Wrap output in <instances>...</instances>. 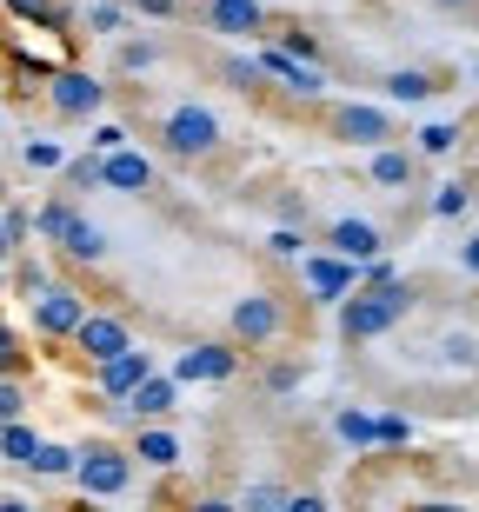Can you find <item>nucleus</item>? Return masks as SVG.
I'll use <instances>...</instances> for the list:
<instances>
[{"mask_svg": "<svg viewBox=\"0 0 479 512\" xmlns=\"http://www.w3.org/2000/svg\"><path fill=\"white\" fill-rule=\"evenodd\" d=\"M413 167H420V160H413L406 147H373L366 180H373V187H406V180H413Z\"/></svg>", "mask_w": 479, "mask_h": 512, "instance_id": "nucleus-18", "label": "nucleus"}, {"mask_svg": "<svg viewBox=\"0 0 479 512\" xmlns=\"http://www.w3.org/2000/svg\"><path fill=\"white\" fill-rule=\"evenodd\" d=\"M74 200H67V193H54V200H47V207L34 213V233H47V240H60V233H67V220H74Z\"/></svg>", "mask_w": 479, "mask_h": 512, "instance_id": "nucleus-24", "label": "nucleus"}, {"mask_svg": "<svg viewBox=\"0 0 479 512\" xmlns=\"http://www.w3.org/2000/svg\"><path fill=\"white\" fill-rule=\"evenodd\" d=\"M300 280H307L313 300H346V293L366 280V266L346 260V253H340V260H326V253H300Z\"/></svg>", "mask_w": 479, "mask_h": 512, "instance_id": "nucleus-9", "label": "nucleus"}, {"mask_svg": "<svg viewBox=\"0 0 479 512\" xmlns=\"http://www.w3.org/2000/svg\"><path fill=\"white\" fill-rule=\"evenodd\" d=\"M247 506H287V493H280V486H253Z\"/></svg>", "mask_w": 479, "mask_h": 512, "instance_id": "nucleus-42", "label": "nucleus"}, {"mask_svg": "<svg viewBox=\"0 0 479 512\" xmlns=\"http://www.w3.org/2000/svg\"><path fill=\"white\" fill-rule=\"evenodd\" d=\"M220 140H227V133H220V120L207 114V107H173L167 120H160V147L173 153V160H213V153H220Z\"/></svg>", "mask_w": 479, "mask_h": 512, "instance_id": "nucleus-4", "label": "nucleus"}, {"mask_svg": "<svg viewBox=\"0 0 479 512\" xmlns=\"http://www.w3.org/2000/svg\"><path fill=\"white\" fill-rule=\"evenodd\" d=\"M134 14H147V20H180L187 7H180V0H134Z\"/></svg>", "mask_w": 479, "mask_h": 512, "instance_id": "nucleus-38", "label": "nucleus"}, {"mask_svg": "<svg viewBox=\"0 0 479 512\" xmlns=\"http://www.w3.org/2000/svg\"><path fill=\"white\" fill-rule=\"evenodd\" d=\"M74 346L87 353V360H114V353H127L134 346V333H127V320L120 313H87L74 333Z\"/></svg>", "mask_w": 479, "mask_h": 512, "instance_id": "nucleus-13", "label": "nucleus"}, {"mask_svg": "<svg viewBox=\"0 0 479 512\" xmlns=\"http://www.w3.org/2000/svg\"><path fill=\"white\" fill-rule=\"evenodd\" d=\"M80 493H94V499H120L127 486H134V453H120V446H107V439H94V446H80Z\"/></svg>", "mask_w": 479, "mask_h": 512, "instance_id": "nucleus-6", "label": "nucleus"}, {"mask_svg": "<svg viewBox=\"0 0 479 512\" xmlns=\"http://www.w3.org/2000/svg\"><path fill=\"white\" fill-rule=\"evenodd\" d=\"M74 466H80V453H74V446H40L27 473H40V479H60V473H74Z\"/></svg>", "mask_w": 479, "mask_h": 512, "instance_id": "nucleus-25", "label": "nucleus"}, {"mask_svg": "<svg viewBox=\"0 0 479 512\" xmlns=\"http://www.w3.org/2000/svg\"><path fill=\"white\" fill-rule=\"evenodd\" d=\"M406 439H413V426L400 413H380V446H406Z\"/></svg>", "mask_w": 479, "mask_h": 512, "instance_id": "nucleus-37", "label": "nucleus"}, {"mask_svg": "<svg viewBox=\"0 0 479 512\" xmlns=\"http://www.w3.org/2000/svg\"><path fill=\"white\" fill-rule=\"evenodd\" d=\"M227 333H233V346H247V353L273 346L280 333H287V300H280V293H267V286L240 293V300H233V313H227Z\"/></svg>", "mask_w": 479, "mask_h": 512, "instance_id": "nucleus-2", "label": "nucleus"}, {"mask_svg": "<svg viewBox=\"0 0 479 512\" xmlns=\"http://www.w3.org/2000/svg\"><path fill=\"white\" fill-rule=\"evenodd\" d=\"M40 100H47V114H54V120L80 127V120H94L100 107H107V87H100V80L87 74V67H60V74H47Z\"/></svg>", "mask_w": 479, "mask_h": 512, "instance_id": "nucleus-3", "label": "nucleus"}, {"mask_svg": "<svg viewBox=\"0 0 479 512\" xmlns=\"http://www.w3.org/2000/svg\"><path fill=\"white\" fill-rule=\"evenodd\" d=\"M460 266H466V273H479V240H466V253H460Z\"/></svg>", "mask_w": 479, "mask_h": 512, "instance_id": "nucleus-43", "label": "nucleus"}, {"mask_svg": "<svg viewBox=\"0 0 479 512\" xmlns=\"http://www.w3.org/2000/svg\"><path fill=\"white\" fill-rule=\"evenodd\" d=\"M67 193H80V187H100V160H67Z\"/></svg>", "mask_w": 479, "mask_h": 512, "instance_id": "nucleus-33", "label": "nucleus"}, {"mask_svg": "<svg viewBox=\"0 0 479 512\" xmlns=\"http://www.w3.org/2000/svg\"><path fill=\"white\" fill-rule=\"evenodd\" d=\"M127 7H134V0H127Z\"/></svg>", "mask_w": 479, "mask_h": 512, "instance_id": "nucleus-47", "label": "nucleus"}, {"mask_svg": "<svg viewBox=\"0 0 479 512\" xmlns=\"http://www.w3.org/2000/svg\"><path fill=\"white\" fill-rule=\"evenodd\" d=\"M260 67H267L280 87H293L300 100H320L326 94V74H320V60H300V54H287L280 40H260Z\"/></svg>", "mask_w": 479, "mask_h": 512, "instance_id": "nucleus-10", "label": "nucleus"}, {"mask_svg": "<svg viewBox=\"0 0 479 512\" xmlns=\"http://www.w3.org/2000/svg\"><path fill=\"white\" fill-rule=\"evenodd\" d=\"M260 386H267V393H293V386H300V366H293V360H273L267 373H260Z\"/></svg>", "mask_w": 479, "mask_h": 512, "instance_id": "nucleus-32", "label": "nucleus"}, {"mask_svg": "<svg viewBox=\"0 0 479 512\" xmlns=\"http://www.w3.org/2000/svg\"><path fill=\"white\" fill-rule=\"evenodd\" d=\"M453 140H460V127H426L420 133V153H453Z\"/></svg>", "mask_w": 479, "mask_h": 512, "instance_id": "nucleus-36", "label": "nucleus"}, {"mask_svg": "<svg viewBox=\"0 0 479 512\" xmlns=\"http://www.w3.org/2000/svg\"><path fill=\"white\" fill-rule=\"evenodd\" d=\"M173 393H180L173 373H147V380L134 386V399H127V413H134V419H167L173 413Z\"/></svg>", "mask_w": 479, "mask_h": 512, "instance_id": "nucleus-17", "label": "nucleus"}, {"mask_svg": "<svg viewBox=\"0 0 479 512\" xmlns=\"http://www.w3.org/2000/svg\"><path fill=\"white\" fill-rule=\"evenodd\" d=\"M433 213H440V220H453V213H466V187H440V200H433Z\"/></svg>", "mask_w": 479, "mask_h": 512, "instance_id": "nucleus-39", "label": "nucleus"}, {"mask_svg": "<svg viewBox=\"0 0 479 512\" xmlns=\"http://www.w3.org/2000/svg\"><path fill=\"white\" fill-rule=\"evenodd\" d=\"M7 280H14V273H7V253H0V293H7Z\"/></svg>", "mask_w": 479, "mask_h": 512, "instance_id": "nucleus-45", "label": "nucleus"}, {"mask_svg": "<svg viewBox=\"0 0 479 512\" xmlns=\"http://www.w3.org/2000/svg\"><path fill=\"white\" fill-rule=\"evenodd\" d=\"M433 7H446V14H460V7H479V0H433Z\"/></svg>", "mask_w": 479, "mask_h": 512, "instance_id": "nucleus-44", "label": "nucleus"}, {"mask_svg": "<svg viewBox=\"0 0 479 512\" xmlns=\"http://www.w3.org/2000/svg\"><path fill=\"white\" fill-rule=\"evenodd\" d=\"M40 446H47V439H40L34 426H20V419H7V426H0V453L14 459V466H34Z\"/></svg>", "mask_w": 479, "mask_h": 512, "instance_id": "nucleus-21", "label": "nucleus"}, {"mask_svg": "<svg viewBox=\"0 0 479 512\" xmlns=\"http://www.w3.org/2000/svg\"><path fill=\"white\" fill-rule=\"evenodd\" d=\"M0 7H7L14 20H40V27H54V20H60L54 0H0Z\"/></svg>", "mask_w": 479, "mask_h": 512, "instance_id": "nucleus-27", "label": "nucleus"}, {"mask_svg": "<svg viewBox=\"0 0 479 512\" xmlns=\"http://www.w3.org/2000/svg\"><path fill=\"white\" fill-rule=\"evenodd\" d=\"M267 40H280L287 54H300V60H320V40L307 34V27H280V34H267Z\"/></svg>", "mask_w": 479, "mask_h": 512, "instance_id": "nucleus-29", "label": "nucleus"}, {"mask_svg": "<svg viewBox=\"0 0 479 512\" xmlns=\"http://www.w3.org/2000/svg\"><path fill=\"white\" fill-rule=\"evenodd\" d=\"M300 247H307V233H293V227H280L267 240V253H280V260H300Z\"/></svg>", "mask_w": 479, "mask_h": 512, "instance_id": "nucleus-35", "label": "nucleus"}, {"mask_svg": "<svg viewBox=\"0 0 479 512\" xmlns=\"http://www.w3.org/2000/svg\"><path fill=\"white\" fill-rule=\"evenodd\" d=\"M380 87L393 100H433V94H440V74H426V67H393Z\"/></svg>", "mask_w": 479, "mask_h": 512, "instance_id": "nucleus-20", "label": "nucleus"}, {"mask_svg": "<svg viewBox=\"0 0 479 512\" xmlns=\"http://www.w3.org/2000/svg\"><path fill=\"white\" fill-rule=\"evenodd\" d=\"M326 133L340 140V147H393L400 140V127H393V114L386 107H366V100H346V107H326Z\"/></svg>", "mask_w": 479, "mask_h": 512, "instance_id": "nucleus-5", "label": "nucleus"}, {"mask_svg": "<svg viewBox=\"0 0 479 512\" xmlns=\"http://www.w3.org/2000/svg\"><path fill=\"white\" fill-rule=\"evenodd\" d=\"M20 413H27V386H20V373H0V426Z\"/></svg>", "mask_w": 479, "mask_h": 512, "instance_id": "nucleus-26", "label": "nucleus"}, {"mask_svg": "<svg viewBox=\"0 0 479 512\" xmlns=\"http://www.w3.org/2000/svg\"><path fill=\"white\" fill-rule=\"evenodd\" d=\"M220 80H227V87H233V94H260V87H267V67H260V60H240V54H233V60H220Z\"/></svg>", "mask_w": 479, "mask_h": 512, "instance_id": "nucleus-22", "label": "nucleus"}, {"mask_svg": "<svg viewBox=\"0 0 479 512\" xmlns=\"http://www.w3.org/2000/svg\"><path fill=\"white\" fill-rule=\"evenodd\" d=\"M94 147H100V153H114V147H127V127H94Z\"/></svg>", "mask_w": 479, "mask_h": 512, "instance_id": "nucleus-41", "label": "nucleus"}, {"mask_svg": "<svg viewBox=\"0 0 479 512\" xmlns=\"http://www.w3.org/2000/svg\"><path fill=\"white\" fill-rule=\"evenodd\" d=\"M333 433H340L346 446H380V419H373V413H360V406H346V413L333 419Z\"/></svg>", "mask_w": 479, "mask_h": 512, "instance_id": "nucleus-23", "label": "nucleus"}, {"mask_svg": "<svg viewBox=\"0 0 479 512\" xmlns=\"http://www.w3.org/2000/svg\"><path fill=\"white\" fill-rule=\"evenodd\" d=\"M134 459H140V466H154V473H167V466H180V439H173L167 426H147V433L134 439Z\"/></svg>", "mask_w": 479, "mask_h": 512, "instance_id": "nucleus-19", "label": "nucleus"}, {"mask_svg": "<svg viewBox=\"0 0 479 512\" xmlns=\"http://www.w3.org/2000/svg\"><path fill=\"white\" fill-rule=\"evenodd\" d=\"M154 60H160V47H154V40H140V47L127 40V47H120V74H147Z\"/></svg>", "mask_w": 479, "mask_h": 512, "instance_id": "nucleus-30", "label": "nucleus"}, {"mask_svg": "<svg viewBox=\"0 0 479 512\" xmlns=\"http://www.w3.org/2000/svg\"><path fill=\"white\" fill-rule=\"evenodd\" d=\"M54 247L67 253L74 266H100V260H107V233H100L94 220H87V213H74V220H67V233H60Z\"/></svg>", "mask_w": 479, "mask_h": 512, "instance_id": "nucleus-16", "label": "nucleus"}, {"mask_svg": "<svg viewBox=\"0 0 479 512\" xmlns=\"http://www.w3.org/2000/svg\"><path fill=\"white\" fill-rule=\"evenodd\" d=\"M233 366H240V353H233L227 340H207V346H187L180 360H173V380L180 386H193V380H233Z\"/></svg>", "mask_w": 479, "mask_h": 512, "instance_id": "nucleus-12", "label": "nucleus"}, {"mask_svg": "<svg viewBox=\"0 0 479 512\" xmlns=\"http://www.w3.org/2000/svg\"><path fill=\"white\" fill-rule=\"evenodd\" d=\"M120 20H127V0H100V7H87V27H94V34H120Z\"/></svg>", "mask_w": 479, "mask_h": 512, "instance_id": "nucleus-28", "label": "nucleus"}, {"mask_svg": "<svg viewBox=\"0 0 479 512\" xmlns=\"http://www.w3.org/2000/svg\"><path fill=\"white\" fill-rule=\"evenodd\" d=\"M200 27L207 34H233V40H267V7L260 0H200Z\"/></svg>", "mask_w": 479, "mask_h": 512, "instance_id": "nucleus-7", "label": "nucleus"}, {"mask_svg": "<svg viewBox=\"0 0 479 512\" xmlns=\"http://www.w3.org/2000/svg\"><path fill=\"white\" fill-rule=\"evenodd\" d=\"M473 74H479V67H473Z\"/></svg>", "mask_w": 479, "mask_h": 512, "instance_id": "nucleus-48", "label": "nucleus"}, {"mask_svg": "<svg viewBox=\"0 0 479 512\" xmlns=\"http://www.w3.org/2000/svg\"><path fill=\"white\" fill-rule=\"evenodd\" d=\"M326 247L346 253V260H380L386 233L373 227V220H333V227H326Z\"/></svg>", "mask_w": 479, "mask_h": 512, "instance_id": "nucleus-15", "label": "nucleus"}, {"mask_svg": "<svg viewBox=\"0 0 479 512\" xmlns=\"http://www.w3.org/2000/svg\"><path fill=\"white\" fill-rule=\"evenodd\" d=\"M0 373H20V333L0 320Z\"/></svg>", "mask_w": 479, "mask_h": 512, "instance_id": "nucleus-34", "label": "nucleus"}, {"mask_svg": "<svg viewBox=\"0 0 479 512\" xmlns=\"http://www.w3.org/2000/svg\"><path fill=\"white\" fill-rule=\"evenodd\" d=\"M27 167H40V173H60V167H67V153H60L54 140H27Z\"/></svg>", "mask_w": 479, "mask_h": 512, "instance_id": "nucleus-31", "label": "nucleus"}, {"mask_svg": "<svg viewBox=\"0 0 479 512\" xmlns=\"http://www.w3.org/2000/svg\"><path fill=\"white\" fill-rule=\"evenodd\" d=\"M100 187H114V193H147L154 187V160L134 147H114V153H100Z\"/></svg>", "mask_w": 479, "mask_h": 512, "instance_id": "nucleus-14", "label": "nucleus"}, {"mask_svg": "<svg viewBox=\"0 0 479 512\" xmlns=\"http://www.w3.org/2000/svg\"><path fill=\"white\" fill-rule=\"evenodd\" d=\"M0 207H7V180H0Z\"/></svg>", "mask_w": 479, "mask_h": 512, "instance_id": "nucleus-46", "label": "nucleus"}, {"mask_svg": "<svg viewBox=\"0 0 479 512\" xmlns=\"http://www.w3.org/2000/svg\"><path fill=\"white\" fill-rule=\"evenodd\" d=\"M154 373V360L140 353V346H127V353H114V360H94V386H100V399L107 406H127L134 399V386Z\"/></svg>", "mask_w": 479, "mask_h": 512, "instance_id": "nucleus-11", "label": "nucleus"}, {"mask_svg": "<svg viewBox=\"0 0 479 512\" xmlns=\"http://www.w3.org/2000/svg\"><path fill=\"white\" fill-rule=\"evenodd\" d=\"M80 320H87V300H80L74 286H54V280H47L34 293V326L47 333V340H74Z\"/></svg>", "mask_w": 479, "mask_h": 512, "instance_id": "nucleus-8", "label": "nucleus"}, {"mask_svg": "<svg viewBox=\"0 0 479 512\" xmlns=\"http://www.w3.org/2000/svg\"><path fill=\"white\" fill-rule=\"evenodd\" d=\"M0 220H7V233H14V253H20V240H27V227H34V220H27L20 207H0Z\"/></svg>", "mask_w": 479, "mask_h": 512, "instance_id": "nucleus-40", "label": "nucleus"}, {"mask_svg": "<svg viewBox=\"0 0 479 512\" xmlns=\"http://www.w3.org/2000/svg\"><path fill=\"white\" fill-rule=\"evenodd\" d=\"M406 306H413V286L406 280H380V286H353L340 300V340L360 346V340H380L393 326L406 320Z\"/></svg>", "mask_w": 479, "mask_h": 512, "instance_id": "nucleus-1", "label": "nucleus"}]
</instances>
